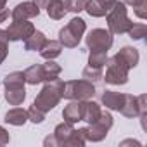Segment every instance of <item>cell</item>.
<instances>
[{"mask_svg":"<svg viewBox=\"0 0 147 147\" xmlns=\"http://www.w3.org/2000/svg\"><path fill=\"white\" fill-rule=\"evenodd\" d=\"M125 66H128V69H131V67H135L137 64H138V61H140V54H138V50L137 49H133V47H123L118 54H114Z\"/></svg>","mask_w":147,"mask_h":147,"instance_id":"7c38bea8","label":"cell"},{"mask_svg":"<svg viewBox=\"0 0 147 147\" xmlns=\"http://www.w3.org/2000/svg\"><path fill=\"white\" fill-rule=\"evenodd\" d=\"M80 40H82V36H78L75 31H73V30L67 26V24H66L64 28H61V30H59V42L62 43V47L75 49V47H78Z\"/></svg>","mask_w":147,"mask_h":147,"instance_id":"9a60e30c","label":"cell"},{"mask_svg":"<svg viewBox=\"0 0 147 147\" xmlns=\"http://www.w3.org/2000/svg\"><path fill=\"white\" fill-rule=\"evenodd\" d=\"M61 52H62V43H61L59 40H47L45 45H43L42 50H40V55L47 61V59H55V57H59Z\"/></svg>","mask_w":147,"mask_h":147,"instance_id":"e0dca14e","label":"cell"},{"mask_svg":"<svg viewBox=\"0 0 147 147\" xmlns=\"http://www.w3.org/2000/svg\"><path fill=\"white\" fill-rule=\"evenodd\" d=\"M45 42H47V36L42 33V31H33L26 40H24V50H30V52H40L42 50V47L45 45Z\"/></svg>","mask_w":147,"mask_h":147,"instance_id":"2e32d148","label":"cell"},{"mask_svg":"<svg viewBox=\"0 0 147 147\" xmlns=\"http://www.w3.org/2000/svg\"><path fill=\"white\" fill-rule=\"evenodd\" d=\"M95 95V85L88 80H69L64 82L62 99L67 100H87Z\"/></svg>","mask_w":147,"mask_h":147,"instance_id":"3957f363","label":"cell"},{"mask_svg":"<svg viewBox=\"0 0 147 147\" xmlns=\"http://www.w3.org/2000/svg\"><path fill=\"white\" fill-rule=\"evenodd\" d=\"M26 99V88L18 87V88H5V100L11 106H21Z\"/></svg>","mask_w":147,"mask_h":147,"instance_id":"7402d4cb","label":"cell"},{"mask_svg":"<svg viewBox=\"0 0 147 147\" xmlns=\"http://www.w3.org/2000/svg\"><path fill=\"white\" fill-rule=\"evenodd\" d=\"M24 73L23 71H12L4 78V87L5 88H18V87H24Z\"/></svg>","mask_w":147,"mask_h":147,"instance_id":"cb8c5ba5","label":"cell"},{"mask_svg":"<svg viewBox=\"0 0 147 147\" xmlns=\"http://www.w3.org/2000/svg\"><path fill=\"white\" fill-rule=\"evenodd\" d=\"M43 119H45V113L43 111H40L35 106H31L28 109V121H31L35 125H40V123H43Z\"/></svg>","mask_w":147,"mask_h":147,"instance_id":"4dcf8cb0","label":"cell"},{"mask_svg":"<svg viewBox=\"0 0 147 147\" xmlns=\"http://www.w3.org/2000/svg\"><path fill=\"white\" fill-rule=\"evenodd\" d=\"M102 2H104V5H106V7H107V11H109V9L116 4V0H102Z\"/></svg>","mask_w":147,"mask_h":147,"instance_id":"f35d334b","label":"cell"},{"mask_svg":"<svg viewBox=\"0 0 147 147\" xmlns=\"http://www.w3.org/2000/svg\"><path fill=\"white\" fill-rule=\"evenodd\" d=\"M40 16V9L36 7L35 2H21L11 11L12 19H33Z\"/></svg>","mask_w":147,"mask_h":147,"instance_id":"9c48e42d","label":"cell"},{"mask_svg":"<svg viewBox=\"0 0 147 147\" xmlns=\"http://www.w3.org/2000/svg\"><path fill=\"white\" fill-rule=\"evenodd\" d=\"M33 31H35V24L30 23L28 19H12V23L5 30L9 42H19V40L24 42Z\"/></svg>","mask_w":147,"mask_h":147,"instance_id":"52a82bcc","label":"cell"},{"mask_svg":"<svg viewBox=\"0 0 147 147\" xmlns=\"http://www.w3.org/2000/svg\"><path fill=\"white\" fill-rule=\"evenodd\" d=\"M119 113H121L125 118H137V116H138L142 121H144L145 116H147V111L140 107L138 97L130 95V94H125V100H123V106H121Z\"/></svg>","mask_w":147,"mask_h":147,"instance_id":"ba28073f","label":"cell"},{"mask_svg":"<svg viewBox=\"0 0 147 147\" xmlns=\"http://www.w3.org/2000/svg\"><path fill=\"white\" fill-rule=\"evenodd\" d=\"M83 11H87V14L92 18H104L107 14V7L104 5L102 0H87Z\"/></svg>","mask_w":147,"mask_h":147,"instance_id":"44dd1931","label":"cell"},{"mask_svg":"<svg viewBox=\"0 0 147 147\" xmlns=\"http://www.w3.org/2000/svg\"><path fill=\"white\" fill-rule=\"evenodd\" d=\"M4 121L12 125V126H23L28 121V111L23 109V107H12L11 111L5 113Z\"/></svg>","mask_w":147,"mask_h":147,"instance_id":"5bb4252c","label":"cell"},{"mask_svg":"<svg viewBox=\"0 0 147 147\" xmlns=\"http://www.w3.org/2000/svg\"><path fill=\"white\" fill-rule=\"evenodd\" d=\"M107 52L104 50H90L88 54V66H94V67H104L106 62H107Z\"/></svg>","mask_w":147,"mask_h":147,"instance_id":"484cf974","label":"cell"},{"mask_svg":"<svg viewBox=\"0 0 147 147\" xmlns=\"http://www.w3.org/2000/svg\"><path fill=\"white\" fill-rule=\"evenodd\" d=\"M62 87H64V82L61 78H55L52 82H45L43 88L35 97L33 106L47 114L49 111H52L61 102V99H62Z\"/></svg>","mask_w":147,"mask_h":147,"instance_id":"6da1fadb","label":"cell"},{"mask_svg":"<svg viewBox=\"0 0 147 147\" xmlns=\"http://www.w3.org/2000/svg\"><path fill=\"white\" fill-rule=\"evenodd\" d=\"M73 130H75L73 123H67V121H62L61 125L55 126V130H54L52 135H54L55 140H57V147H64V144H66V140H67V137L71 135Z\"/></svg>","mask_w":147,"mask_h":147,"instance_id":"d6986e66","label":"cell"},{"mask_svg":"<svg viewBox=\"0 0 147 147\" xmlns=\"http://www.w3.org/2000/svg\"><path fill=\"white\" fill-rule=\"evenodd\" d=\"M7 5V0H0V9H4Z\"/></svg>","mask_w":147,"mask_h":147,"instance_id":"ab89813d","label":"cell"},{"mask_svg":"<svg viewBox=\"0 0 147 147\" xmlns=\"http://www.w3.org/2000/svg\"><path fill=\"white\" fill-rule=\"evenodd\" d=\"M102 67H94V66H87L85 69H83V78L85 80H88V82H92V83H95V82H99V80H102Z\"/></svg>","mask_w":147,"mask_h":147,"instance_id":"4316f807","label":"cell"},{"mask_svg":"<svg viewBox=\"0 0 147 147\" xmlns=\"http://www.w3.org/2000/svg\"><path fill=\"white\" fill-rule=\"evenodd\" d=\"M85 144H87V138L83 135V130L78 128V130H73L71 131V135L67 137L64 147H83Z\"/></svg>","mask_w":147,"mask_h":147,"instance_id":"d4e9b609","label":"cell"},{"mask_svg":"<svg viewBox=\"0 0 147 147\" xmlns=\"http://www.w3.org/2000/svg\"><path fill=\"white\" fill-rule=\"evenodd\" d=\"M113 33L109 30H102V28H95L92 30L87 36H85V43L88 50H104L107 52L113 47Z\"/></svg>","mask_w":147,"mask_h":147,"instance_id":"8992f818","label":"cell"},{"mask_svg":"<svg viewBox=\"0 0 147 147\" xmlns=\"http://www.w3.org/2000/svg\"><path fill=\"white\" fill-rule=\"evenodd\" d=\"M133 11H135V16H137V18H140V19H145V18H147V4L138 5V7H135Z\"/></svg>","mask_w":147,"mask_h":147,"instance_id":"d6a6232c","label":"cell"},{"mask_svg":"<svg viewBox=\"0 0 147 147\" xmlns=\"http://www.w3.org/2000/svg\"><path fill=\"white\" fill-rule=\"evenodd\" d=\"M113 123H114V119H113L111 113L102 111L100 116L94 123H90L88 126L82 128L87 142H100V140H104L106 135H107V131L113 128Z\"/></svg>","mask_w":147,"mask_h":147,"instance_id":"277c9868","label":"cell"},{"mask_svg":"<svg viewBox=\"0 0 147 147\" xmlns=\"http://www.w3.org/2000/svg\"><path fill=\"white\" fill-rule=\"evenodd\" d=\"M24 82L28 85H38L43 82V71H42V64H33L30 67H26L24 71Z\"/></svg>","mask_w":147,"mask_h":147,"instance_id":"ac0fdd59","label":"cell"},{"mask_svg":"<svg viewBox=\"0 0 147 147\" xmlns=\"http://www.w3.org/2000/svg\"><path fill=\"white\" fill-rule=\"evenodd\" d=\"M9 140H11L9 131H7L4 126H0V145H7V144H9Z\"/></svg>","mask_w":147,"mask_h":147,"instance_id":"1f68e13d","label":"cell"},{"mask_svg":"<svg viewBox=\"0 0 147 147\" xmlns=\"http://www.w3.org/2000/svg\"><path fill=\"white\" fill-rule=\"evenodd\" d=\"M62 118H64V121L73 123V125L78 123V121H82V100H71L64 107Z\"/></svg>","mask_w":147,"mask_h":147,"instance_id":"4fadbf2b","label":"cell"},{"mask_svg":"<svg viewBox=\"0 0 147 147\" xmlns=\"http://www.w3.org/2000/svg\"><path fill=\"white\" fill-rule=\"evenodd\" d=\"M106 19H107V30L113 35H125L133 24L130 21V18H128L126 5L123 2H118V0H116V4L107 11Z\"/></svg>","mask_w":147,"mask_h":147,"instance_id":"7a4b0ae2","label":"cell"},{"mask_svg":"<svg viewBox=\"0 0 147 147\" xmlns=\"http://www.w3.org/2000/svg\"><path fill=\"white\" fill-rule=\"evenodd\" d=\"M123 100H125V94H119L114 90H106L100 97L102 106H106V109H111V111H119L123 106Z\"/></svg>","mask_w":147,"mask_h":147,"instance_id":"8fae6325","label":"cell"},{"mask_svg":"<svg viewBox=\"0 0 147 147\" xmlns=\"http://www.w3.org/2000/svg\"><path fill=\"white\" fill-rule=\"evenodd\" d=\"M66 7H64V2L62 0H52V2L49 4V7H47V14H49V18L50 19H55V21H59V19H62L64 16H66Z\"/></svg>","mask_w":147,"mask_h":147,"instance_id":"603a6c76","label":"cell"},{"mask_svg":"<svg viewBox=\"0 0 147 147\" xmlns=\"http://www.w3.org/2000/svg\"><path fill=\"white\" fill-rule=\"evenodd\" d=\"M9 9L7 7H4V9H0V24H2V23H5L7 21V18H9Z\"/></svg>","mask_w":147,"mask_h":147,"instance_id":"e575fe53","label":"cell"},{"mask_svg":"<svg viewBox=\"0 0 147 147\" xmlns=\"http://www.w3.org/2000/svg\"><path fill=\"white\" fill-rule=\"evenodd\" d=\"M43 145H50V147H57V140H55V137L52 135V137H47L45 140H43Z\"/></svg>","mask_w":147,"mask_h":147,"instance_id":"d590c367","label":"cell"},{"mask_svg":"<svg viewBox=\"0 0 147 147\" xmlns=\"http://www.w3.org/2000/svg\"><path fill=\"white\" fill-rule=\"evenodd\" d=\"M123 4L125 5H130V7H138V5H144V4H147V0H123Z\"/></svg>","mask_w":147,"mask_h":147,"instance_id":"836d02e7","label":"cell"},{"mask_svg":"<svg viewBox=\"0 0 147 147\" xmlns=\"http://www.w3.org/2000/svg\"><path fill=\"white\" fill-rule=\"evenodd\" d=\"M85 2H87V0H64V7L69 12L78 14V12H82L85 9Z\"/></svg>","mask_w":147,"mask_h":147,"instance_id":"f546056e","label":"cell"},{"mask_svg":"<svg viewBox=\"0 0 147 147\" xmlns=\"http://www.w3.org/2000/svg\"><path fill=\"white\" fill-rule=\"evenodd\" d=\"M107 69H106V76H102V80H106V83L109 85H126L128 83V66H125L116 55L109 57L106 62Z\"/></svg>","mask_w":147,"mask_h":147,"instance_id":"5b68a950","label":"cell"},{"mask_svg":"<svg viewBox=\"0 0 147 147\" xmlns=\"http://www.w3.org/2000/svg\"><path fill=\"white\" fill-rule=\"evenodd\" d=\"M102 109L97 102H94L92 99H87V100H82V121L85 123H94L99 116H100Z\"/></svg>","mask_w":147,"mask_h":147,"instance_id":"30bf717a","label":"cell"},{"mask_svg":"<svg viewBox=\"0 0 147 147\" xmlns=\"http://www.w3.org/2000/svg\"><path fill=\"white\" fill-rule=\"evenodd\" d=\"M119 145H140V142H137V140H123Z\"/></svg>","mask_w":147,"mask_h":147,"instance_id":"74e56055","label":"cell"},{"mask_svg":"<svg viewBox=\"0 0 147 147\" xmlns=\"http://www.w3.org/2000/svg\"><path fill=\"white\" fill-rule=\"evenodd\" d=\"M42 71H43V82H52L59 78L62 67L57 62H54V59H47V62L42 64Z\"/></svg>","mask_w":147,"mask_h":147,"instance_id":"ffe728a7","label":"cell"},{"mask_svg":"<svg viewBox=\"0 0 147 147\" xmlns=\"http://www.w3.org/2000/svg\"><path fill=\"white\" fill-rule=\"evenodd\" d=\"M33 2L36 4V7H38V9H47V7H49V4L52 2V0H33Z\"/></svg>","mask_w":147,"mask_h":147,"instance_id":"8d00e7d4","label":"cell"},{"mask_svg":"<svg viewBox=\"0 0 147 147\" xmlns=\"http://www.w3.org/2000/svg\"><path fill=\"white\" fill-rule=\"evenodd\" d=\"M9 55V38L5 30H0V64H2Z\"/></svg>","mask_w":147,"mask_h":147,"instance_id":"f1b7e54d","label":"cell"},{"mask_svg":"<svg viewBox=\"0 0 147 147\" xmlns=\"http://www.w3.org/2000/svg\"><path fill=\"white\" fill-rule=\"evenodd\" d=\"M128 35H130V38L131 40H144V36H145V33H147V26L144 24V23H133L131 24V28L126 31Z\"/></svg>","mask_w":147,"mask_h":147,"instance_id":"83f0119b","label":"cell"}]
</instances>
